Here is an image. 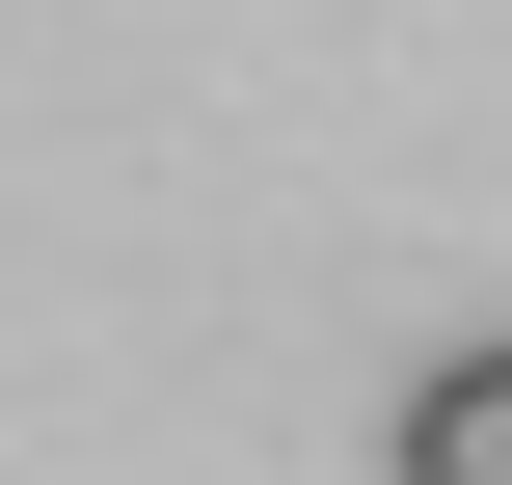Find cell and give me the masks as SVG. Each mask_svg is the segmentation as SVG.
Returning <instances> with one entry per match:
<instances>
[{
	"label": "cell",
	"instance_id": "obj_1",
	"mask_svg": "<svg viewBox=\"0 0 512 485\" xmlns=\"http://www.w3.org/2000/svg\"><path fill=\"white\" fill-rule=\"evenodd\" d=\"M405 485H512V351H432L405 378Z\"/></svg>",
	"mask_w": 512,
	"mask_h": 485
}]
</instances>
